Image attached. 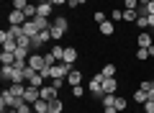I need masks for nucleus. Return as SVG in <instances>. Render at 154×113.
<instances>
[{"mask_svg":"<svg viewBox=\"0 0 154 113\" xmlns=\"http://www.w3.org/2000/svg\"><path fill=\"white\" fill-rule=\"evenodd\" d=\"M67 31H69V21L64 16H54V21H51V41H59Z\"/></svg>","mask_w":154,"mask_h":113,"instance_id":"obj_1","label":"nucleus"},{"mask_svg":"<svg viewBox=\"0 0 154 113\" xmlns=\"http://www.w3.org/2000/svg\"><path fill=\"white\" fill-rule=\"evenodd\" d=\"M21 103H26V100L16 98L11 90H3V93H0V108H3V111H8V108H18Z\"/></svg>","mask_w":154,"mask_h":113,"instance_id":"obj_2","label":"nucleus"},{"mask_svg":"<svg viewBox=\"0 0 154 113\" xmlns=\"http://www.w3.org/2000/svg\"><path fill=\"white\" fill-rule=\"evenodd\" d=\"M103 80H105L103 75H95V77H90V82H88L90 93H93L95 98H103Z\"/></svg>","mask_w":154,"mask_h":113,"instance_id":"obj_3","label":"nucleus"},{"mask_svg":"<svg viewBox=\"0 0 154 113\" xmlns=\"http://www.w3.org/2000/svg\"><path fill=\"white\" fill-rule=\"evenodd\" d=\"M28 67H31V70H36V72L46 70V59H44V54H31V57H28Z\"/></svg>","mask_w":154,"mask_h":113,"instance_id":"obj_4","label":"nucleus"},{"mask_svg":"<svg viewBox=\"0 0 154 113\" xmlns=\"http://www.w3.org/2000/svg\"><path fill=\"white\" fill-rule=\"evenodd\" d=\"M26 21H28V18H26L23 11H16V8H13V11L8 13V23H11V26H23Z\"/></svg>","mask_w":154,"mask_h":113,"instance_id":"obj_5","label":"nucleus"},{"mask_svg":"<svg viewBox=\"0 0 154 113\" xmlns=\"http://www.w3.org/2000/svg\"><path fill=\"white\" fill-rule=\"evenodd\" d=\"M38 98H41V87L26 85V95H23V100H26V103H31V105H33V103H36Z\"/></svg>","mask_w":154,"mask_h":113,"instance_id":"obj_6","label":"nucleus"},{"mask_svg":"<svg viewBox=\"0 0 154 113\" xmlns=\"http://www.w3.org/2000/svg\"><path fill=\"white\" fill-rule=\"evenodd\" d=\"M116 90H118V80L116 77H105L103 80V95H116Z\"/></svg>","mask_w":154,"mask_h":113,"instance_id":"obj_7","label":"nucleus"},{"mask_svg":"<svg viewBox=\"0 0 154 113\" xmlns=\"http://www.w3.org/2000/svg\"><path fill=\"white\" fill-rule=\"evenodd\" d=\"M67 85H69V87L82 85V72H80V70H72L69 75H67Z\"/></svg>","mask_w":154,"mask_h":113,"instance_id":"obj_8","label":"nucleus"},{"mask_svg":"<svg viewBox=\"0 0 154 113\" xmlns=\"http://www.w3.org/2000/svg\"><path fill=\"white\" fill-rule=\"evenodd\" d=\"M62 62H64V64H75V62H77V49H75V46H67Z\"/></svg>","mask_w":154,"mask_h":113,"instance_id":"obj_9","label":"nucleus"},{"mask_svg":"<svg viewBox=\"0 0 154 113\" xmlns=\"http://www.w3.org/2000/svg\"><path fill=\"white\" fill-rule=\"evenodd\" d=\"M51 11H54V5H51V3H38V5H36V16L49 18V16H51Z\"/></svg>","mask_w":154,"mask_h":113,"instance_id":"obj_10","label":"nucleus"},{"mask_svg":"<svg viewBox=\"0 0 154 113\" xmlns=\"http://www.w3.org/2000/svg\"><path fill=\"white\" fill-rule=\"evenodd\" d=\"M57 98V87L54 85H44L41 87V100H54Z\"/></svg>","mask_w":154,"mask_h":113,"instance_id":"obj_11","label":"nucleus"},{"mask_svg":"<svg viewBox=\"0 0 154 113\" xmlns=\"http://www.w3.org/2000/svg\"><path fill=\"white\" fill-rule=\"evenodd\" d=\"M33 23L38 26V31H49V28H51L49 18H44V16H36V18H33Z\"/></svg>","mask_w":154,"mask_h":113,"instance_id":"obj_12","label":"nucleus"},{"mask_svg":"<svg viewBox=\"0 0 154 113\" xmlns=\"http://www.w3.org/2000/svg\"><path fill=\"white\" fill-rule=\"evenodd\" d=\"M0 62H3V67L16 64V54H13V52H3V54H0Z\"/></svg>","mask_w":154,"mask_h":113,"instance_id":"obj_13","label":"nucleus"},{"mask_svg":"<svg viewBox=\"0 0 154 113\" xmlns=\"http://www.w3.org/2000/svg\"><path fill=\"white\" fill-rule=\"evenodd\" d=\"M49 111V100H41V98H38L36 103H33V113H46Z\"/></svg>","mask_w":154,"mask_h":113,"instance_id":"obj_14","label":"nucleus"},{"mask_svg":"<svg viewBox=\"0 0 154 113\" xmlns=\"http://www.w3.org/2000/svg\"><path fill=\"white\" fill-rule=\"evenodd\" d=\"M113 31H116L113 21H105V23H100V33H103V36H113Z\"/></svg>","mask_w":154,"mask_h":113,"instance_id":"obj_15","label":"nucleus"},{"mask_svg":"<svg viewBox=\"0 0 154 113\" xmlns=\"http://www.w3.org/2000/svg\"><path fill=\"white\" fill-rule=\"evenodd\" d=\"M136 41H139V46H144V49H149V46H152V36H149L146 31H141V33H139V39H136Z\"/></svg>","mask_w":154,"mask_h":113,"instance_id":"obj_16","label":"nucleus"},{"mask_svg":"<svg viewBox=\"0 0 154 113\" xmlns=\"http://www.w3.org/2000/svg\"><path fill=\"white\" fill-rule=\"evenodd\" d=\"M23 31H26V36H36V33H38V26H36L33 21H26V23H23Z\"/></svg>","mask_w":154,"mask_h":113,"instance_id":"obj_17","label":"nucleus"},{"mask_svg":"<svg viewBox=\"0 0 154 113\" xmlns=\"http://www.w3.org/2000/svg\"><path fill=\"white\" fill-rule=\"evenodd\" d=\"M134 100H136V103H141V105H144V103L149 100V93H146V90H141V87H139V90L134 93Z\"/></svg>","mask_w":154,"mask_h":113,"instance_id":"obj_18","label":"nucleus"},{"mask_svg":"<svg viewBox=\"0 0 154 113\" xmlns=\"http://www.w3.org/2000/svg\"><path fill=\"white\" fill-rule=\"evenodd\" d=\"M8 33H11V36L16 39V41H18L21 36H26V31H23V26H11V28H8Z\"/></svg>","mask_w":154,"mask_h":113,"instance_id":"obj_19","label":"nucleus"},{"mask_svg":"<svg viewBox=\"0 0 154 113\" xmlns=\"http://www.w3.org/2000/svg\"><path fill=\"white\" fill-rule=\"evenodd\" d=\"M62 108H64V105H62V100H59V98L49 100V113H62Z\"/></svg>","mask_w":154,"mask_h":113,"instance_id":"obj_20","label":"nucleus"},{"mask_svg":"<svg viewBox=\"0 0 154 113\" xmlns=\"http://www.w3.org/2000/svg\"><path fill=\"white\" fill-rule=\"evenodd\" d=\"M64 49H67V46H62V44H54V46H51V54L57 57V62H62V57H64Z\"/></svg>","mask_w":154,"mask_h":113,"instance_id":"obj_21","label":"nucleus"},{"mask_svg":"<svg viewBox=\"0 0 154 113\" xmlns=\"http://www.w3.org/2000/svg\"><path fill=\"white\" fill-rule=\"evenodd\" d=\"M44 39H41V33H36V36H31V49H41V46H44Z\"/></svg>","mask_w":154,"mask_h":113,"instance_id":"obj_22","label":"nucleus"},{"mask_svg":"<svg viewBox=\"0 0 154 113\" xmlns=\"http://www.w3.org/2000/svg\"><path fill=\"white\" fill-rule=\"evenodd\" d=\"M100 75H103V77H113L116 75V64H110V62H108V64L100 70Z\"/></svg>","mask_w":154,"mask_h":113,"instance_id":"obj_23","label":"nucleus"},{"mask_svg":"<svg viewBox=\"0 0 154 113\" xmlns=\"http://www.w3.org/2000/svg\"><path fill=\"white\" fill-rule=\"evenodd\" d=\"M28 52H31V46H18L16 49V57H18V59H26V57H31Z\"/></svg>","mask_w":154,"mask_h":113,"instance_id":"obj_24","label":"nucleus"},{"mask_svg":"<svg viewBox=\"0 0 154 113\" xmlns=\"http://www.w3.org/2000/svg\"><path fill=\"white\" fill-rule=\"evenodd\" d=\"M136 18H139V13H136V11H123V21L136 23Z\"/></svg>","mask_w":154,"mask_h":113,"instance_id":"obj_25","label":"nucleus"},{"mask_svg":"<svg viewBox=\"0 0 154 113\" xmlns=\"http://www.w3.org/2000/svg\"><path fill=\"white\" fill-rule=\"evenodd\" d=\"M93 21H95V23L100 26V23H105V21H108V16H105L103 11H98V13H93Z\"/></svg>","mask_w":154,"mask_h":113,"instance_id":"obj_26","label":"nucleus"},{"mask_svg":"<svg viewBox=\"0 0 154 113\" xmlns=\"http://www.w3.org/2000/svg\"><path fill=\"white\" fill-rule=\"evenodd\" d=\"M136 26L141 28V31H144V28H149V16H139L136 18Z\"/></svg>","mask_w":154,"mask_h":113,"instance_id":"obj_27","label":"nucleus"},{"mask_svg":"<svg viewBox=\"0 0 154 113\" xmlns=\"http://www.w3.org/2000/svg\"><path fill=\"white\" fill-rule=\"evenodd\" d=\"M126 105H128L126 98H116V103H113V108H118V111H126Z\"/></svg>","mask_w":154,"mask_h":113,"instance_id":"obj_28","label":"nucleus"},{"mask_svg":"<svg viewBox=\"0 0 154 113\" xmlns=\"http://www.w3.org/2000/svg\"><path fill=\"white\" fill-rule=\"evenodd\" d=\"M23 13H26V18H28V21H33V18H36V5H31V3H28V8H26Z\"/></svg>","mask_w":154,"mask_h":113,"instance_id":"obj_29","label":"nucleus"},{"mask_svg":"<svg viewBox=\"0 0 154 113\" xmlns=\"http://www.w3.org/2000/svg\"><path fill=\"white\" fill-rule=\"evenodd\" d=\"M136 59H141V62H144V59H149V49L139 46V49H136Z\"/></svg>","mask_w":154,"mask_h":113,"instance_id":"obj_30","label":"nucleus"},{"mask_svg":"<svg viewBox=\"0 0 154 113\" xmlns=\"http://www.w3.org/2000/svg\"><path fill=\"white\" fill-rule=\"evenodd\" d=\"M13 8H16V11H26V8H28V0H13Z\"/></svg>","mask_w":154,"mask_h":113,"instance_id":"obj_31","label":"nucleus"},{"mask_svg":"<svg viewBox=\"0 0 154 113\" xmlns=\"http://www.w3.org/2000/svg\"><path fill=\"white\" fill-rule=\"evenodd\" d=\"M72 95H75V98H82L85 95V87L82 85H75V87H72Z\"/></svg>","mask_w":154,"mask_h":113,"instance_id":"obj_32","label":"nucleus"},{"mask_svg":"<svg viewBox=\"0 0 154 113\" xmlns=\"http://www.w3.org/2000/svg\"><path fill=\"white\" fill-rule=\"evenodd\" d=\"M110 21H123V11H110Z\"/></svg>","mask_w":154,"mask_h":113,"instance_id":"obj_33","label":"nucleus"},{"mask_svg":"<svg viewBox=\"0 0 154 113\" xmlns=\"http://www.w3.org/2000/svg\"><path fill=\"white\" fill-rule=\"evenodd\" d=\"M100 100H103V105L108 108V105H113V103H116V95H103Z\"/></svg>","mask_w":154,"mask_h":113,"instance_id":"obj_34","label":"nucleus"},{"mask_svg":"<svg viewBox=\"0 0 154 113\" xmlns=\"http://www.w3.org/2000/svg\"><path fill=\"white\" fill-rule=\"evenodd\" d=\"M139 87H141V90H146V93H149V90H154V80H144Z\"/></svg>","mask_w":154,"mask_h":113,"instance_id":"obj_35","label":"nucleus"},{"mask_svg":"<svg viewBox=\"0 0 154 113\" xmlns=\"http://www.w3.org/2000/svg\"><path fill=\"white\" fill-rule=\"evenodd\" d=\"M49 85H54L57 90H59V87L64 85V77H51V82H49Z\"/></svg>","mask_w":154,"mask_h":113,"instance_id":"obj_36","label":"nucleus"},{"mask_svg":"<svg viewBox=\"0 0 154 113\" xmlns=\"http://www.w3.org/2000/svg\"><path fill=\"white\" fill-rule=\"evenodd\" d=\"M139 8V0H126V11H136Z\"/></svg>","mask_w":154,"mask_h":113,"instance_id":"obj_37","label":"nucleus"},{"mask_svg":"<svg viewBox=\"0 0 154 113\" xmlns=\"http://www.w3.org/2000/svg\"><path fill=\"white\" fill-rule=\"evenodd\" d=\"M49 3H51V5H54V8H59V5H64L67 0H49Z\"/></svg>","mask_w":154,"mask_h":113,"instance_id":"obj_38","label":"nucleus"},{"mask_svg":"<svg viewBox=\"0 0 154 113\" xmlns=\"http://www.w3.org/2000/svg\"><path fill=\"white\" fill-rule=\"evenodd\" d=\"M146 13H149V16H154V0H152V3L146 5Z\"/></svg>","mask_w":154,"mask_h":113,"instance_id":"obj_39","label":"nucleus"},{"mask_svg":"<svg viewBox=\"0 0 154 113\" xmlns=\"http://www.w3.org/2000/svg\"><path fill=\"white\" fill-rule=\"evenodd\" d=\"M67 5H69V8H77V5H80V0H67Z\"/></svg>","mask_w":154,"mask_h":113,"instance_id":"obj_40","label":"nucleus"},{"mask_svg":"<svg viewBox=\"0 0 154 113\" xmlns=\"http://www.w3.org/2000/svg\"><path fill=\"white\" fill-rule=\"evenodd\" d=\"M105 113H121V111H118V108H113V105H108V108H105Z\"/></svg>","mask_w":154,"mask_h":113,"instance_id":"obj_41","label":"nucleus"},{"mask_svg":"<svg viewBox=\"0 0 154 113\" xmlns=\"http://www.w3.org/2000/svg\"><path fill=\"white\" fill-rule=\"evenodd\" d=\"M149 28H154V16H149Z\"/></svg>","mask_w":154,"mask_h":113,"instance_id":"obj_42","label":"nucleus"},{"mask_svg":"<svg viewBox=\"0 0 154 113\" xmlns=\"http://www.w3.org/2000/svg\"><path fill=\"white\" fill-rule=\"evenodd\" d=\"M149 3H152V0H139V5H149Z\"/></svg>","mask_w":154,"mask_h":113,"instance_id":"obj_43","label":"nucleus"},{"mask_svg":"<svg viewBox=\"0 0 154 113\" xmlns=\"http://www.w3.org/2000/svg\"><path fill=\"white\" fill-rule=\"evenodd\" d=\"M149 57H154V44H152V46H149Z\"/></svg>","mask_w":154,"mask_h":113,"instance_id":"obj_44","label":"nucleus"},{"mask_svg":"<svg viewBox=\"0 0 154 113\" xmlns=\"http://www.w3.org/2000/svg\"><path fill=\"white\" fill-rule=\"evenodd\" d=\"M149 100H152V103H154V90H149Z\"/></svg>","mask_w":154,"mask_h":113,"instance_id":"obj_45","label":"nucleus"},{"mask_svg":"<svg viewBox=\"0 0 154 113\" xmlns=\"http://www.w3.org/2000/svg\"><path fill=\"white\" fill-rule=\"evenodd\" d=\"M3 113H18V111H16V108H8V111H3Z\"/></svg>","mask_w":154,"mask_h":113,"instance_id":"obj_46","label":"nucleus"},{"mask_svg":"<svg viewBox=\"0 0 154 113\" xmlns=\"http://www.w3.org/2000/svg\"><path fill=\"white\" fill-rule=\"evenodd\" d=\"M80 3H88V0H80Z\"/></svg>","mask_w":154,"mask_h":113,"instance_id":"obj_47","label":"nucleus"},{"mask_svg":"<svg viewBox=\"0 0 154 113\" xmlns=\"http://www.w3.org/2000/svg\"><path fill=\"white\" fill-rule=\"evenodd\" d=\"M46 113H49V111H46Z\"/></svg>","mask_w":154,"mask_h":113,"instance_id":"obj_48","label":"nucleus"}]
</instances>
